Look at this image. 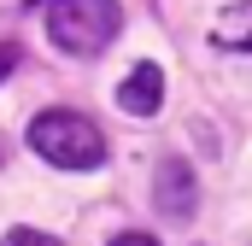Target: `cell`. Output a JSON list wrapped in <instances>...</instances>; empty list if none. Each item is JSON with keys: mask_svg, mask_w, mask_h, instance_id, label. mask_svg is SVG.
<instances>
[{"mask_svg": "<svg viewBox=\"0 0 252 246\" xmlns=\"http://www.w3.org/2000/svg\"><path fill=\"white\" fill-rule=\"evenodd\" d=\"M193 199H199V193H193V170L182 164V158H164L158 176H153V205L182 223V217H193Z\"/></svg>", "mask_w": 252, "mask_h": 246, "instance_id": "obj_3", "label": "cell"}, {"mask_svg": "<svg viewBox=\"0 0 252 246\" xmlns=\"http://www.w3.org/2000/svg\"><path fill=\"white\" fill-rule=\"evenodd\" d=\"M6 153H12V147H6V135H0V164H6Z\"/></svg>", "mask_w": 252, "mask_h": 246, "instance_id": "obj_8", "label": "cell"}, {"mask_svg": "<svg viewBox=\"0 0 252 246\" xmlns=\"http://www.w3.org/2000/svg\"><path fill=\"white\" fill-rule=\"evenodd\" d=\"M124 30V6L118 0H47V35L53 47L76 53V59H94L118 41Z\"/></svg>", "mask_w": 252, "mask_h": 246, "instance_id": "obj_1", "label": "cell"}, {"mask_svg": "<svg viewBox=\"0 0 252 246\" xmlns=\"http://www.w3.org/2000/svg\"><path fill=\"white\" fill-rule=\"evenodd\" d=\"M30 147L47 164H59V170H100L106 164V135L82 112H41V118H30Z\"/></svg>", "mask_w": 252, "mask_h": 246, "instance_id": "obj_2", "label": "cell"}, {"mask_svg": "<svg viewBox=\"0 0 252 246\" xmlns=\"http://www.w3.org/2000/svg\"><path fill=\"white\" fill-rule=\"evenodd\" d=\"M30 6H41V0H30Z\"/></svg>", "mask_w": 252, "mask_h": 246, "instance_id": "obj_9", "label": "cell"}, {"mask_svg": "<svg viewBox=\"0 0 252 246\" xmlns=\"http://www.w3.org/2000/svg\"><path fill=\"white\" fill-rule=\"evenodd\" d=\"M0 246H64V241H59V235H47V229H24V223H18V229L0 235Z\"/></svg>", "mask_w": 252, "mask_h": 246, "instance_id": "obj_5", "label": "cell"}, {"mask_svg": "<svg viewBox=\"0 0 252 246\" xmlns=\"http://www.w3.org/2000/svg\"><path fill=\"white\" fill-rule=\"evenodd\" d=\"M112 246H158V241H153V235H118Z\"/></svg>", "mask_w": 252, "mask_h": 246, "instance_id": "obj_6", "label": "cell"}, {"mask_svg": "<svg viewBox=\"0 0 252 246\" xmlns=\"http://www.w3.org/2000/svg\"><path fill=\"white\" fill-rule=\"evenodd\" d=\"M12 64H18V53H12V47H0V76H6Z\"/></svg>", "mask_w": 252, "mask_h": 246, "instance_id": "obj_7", "label": "cell"}, {"mask_svg": "<svg viewBox=\"0 0 252 246\" xmlns=\"http://www.w3.org/2000/svg\"><path fill=\"white\" fill-rule=\"evenodd\" d=\"M118 106H124L129 118H153V112L164 106V70L153 59H141L124 82H118Z\"/></svg>", "mask_w": 252, "mask_h": 246, "instance_id": "obj_4", "label": "cell"}]
</instances>
